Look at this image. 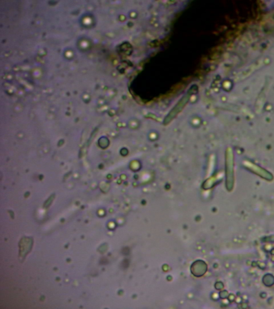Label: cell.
<instances>
[{"label":"cell","mask_w":274,"mask_h":309,"mask_svg":"<svg viewBox=\"0 0 274 309\" xmlns=\"http://www.w3.org/2000/svg\"><path fill=\"white\" fill-rule=\"evenodd\" d=\"M225 171L227 176V185H232L233 181L234 176V168H233V159L232 150L229 149L227 151L226 159H225Z\"/></svg>","instance_id":"obj_1"},{"label":"cell","mask_w":274,"mask_h":309,"mask_svg":"<svg viewBox=\"0 0 274 309\" xmlns=\"http://www.w3.org/2000/svg\"><path fill=\"white\" fill-rule=\"evenodd\" d=\"M190 96H191V93H188L180 100L179 102L176 104V106L174 107V108L172 109V110L171 111L170 113L167 115L166 118L164 120V124H167L169 123L171 120H172L173 118L176 116L177 114L180 113V111L181 110V109L183 108V107L187 103V102L190 98Z\"/></svg>","instance_id":"obj_2"}]
</instances>
